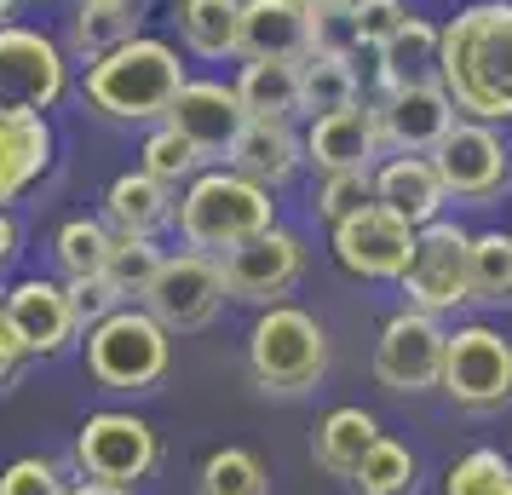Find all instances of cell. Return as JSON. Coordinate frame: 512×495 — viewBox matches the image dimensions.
Wrapping results in <instances>:
<instances>
[{
    "mask_svg": "<svg viewBox=\"0 0 512 495\" xmlns=\"http://www.w3.org/2000/svg\"><path fill=\"white\" fill-rule=\"evenodd\" d=\"M438 81L472 121H512V0H472L443 24Z\"/></svg>",
    "mask_w": 512,
    "mask_h": 495,
    "instance_id": "obj_1",
    "label": "cell"
},
{
    "mask_svg": "<svg viewBox=\"0 0 512 495\" xmlns=\"http://www.w3.org/2000/svg\"><path fill=\"white\" fill-rule=\"evenodd\" d=\"M173 225L185 236V248L225 260L231 248H242V242H254L277 225V202H271V190L242 179L236 167H219V173H196L185 185Z\"/></svg>",
    "mask_w": 512,
    "mask_h": 495,
    "instance_id": "obj_2",
    "label": "cell"
},
{
    "mask_svg": "<svg viewBox=\"0 0 512 495\" xmlns=\"http://www.w3.org/2000/svg\"><path fill=\"white\" fill-rule=\"evenodd\" d=\"M87 104L110 121H167L173 98L185 93V64L167 41H127L121 52L98 58L87 70Z\"/></svg>",
    "mask_w": 512,
    "mask_h": 495,
    "instance_id": "obj_3",
    "label": "cell"
},
{
    "mask_svg": "<svg viewBox=\"0 0 512 495\" xmlns=\"http://www.w3.org/2000/svg\"><path fill=\"white\" fill-rule=\"evenodd\" d=\"M248 375L271 398H305L328 375V334L300 306H265L248 334Z\"/></svg>",
    "mask_w": 512,
    "mask_h": 495,
    "instance_id": "obj_4",
    "label": "cell"
},
{
    "mask_svg": "<svg viewBox=\"0 0 512 495\" xmlns=\"http://www.w3.org/2000/svg\"><path fill=\"white\" fill-rule=\"evenodd\" d=\"M173 369V334L144 306H121L87 329V375L98 392H156Z\"/></svg>",
    "mask_w": 512,
    "mask_h": 495,
    "instance_id": "obj_5",
    "label": "cell"
},
{
    "mask_svg": "<svg viewBox=\"0 0 512 495\" xmlns=\"http://www.w3.org/2000/svg\"><path fill=\"white\" fill-rule=\"evenodd\" d=\"M75 467H81V478H93V484L139 490L144 478L162 467V438L133 409H98L75 432Z\"/></svg>",
    "mask_w": 512,
    "mask_h": 495,
    "instance_id": "obj_6",
    "label": "cell"
},
{
    "mask_svg": "<svg viewBox=\"0 0 512 495\" xmlns=\"http://www.w3.org/2000/svg\"><path fill=\"white\" fill-rule=\"evenodd\" d=\"M70 87L64 47L24 24H0V116H47Z\"/></svg>",
    "mask_w": 512,
    "mask_h": 495,
    "instance_id": "obj_7",
    "label": "cell"
},
{
    "mask_svg": "<svg viewBox=\"0 0 512 495\" xmlns=\"http://www.w3.org/2000/svg\"><path fill=\"white\" fill-rule=\"evenodd\" d=\"M438 386L455 398V409H472V415H489V409L512 403V340L489 323L455 329Z\"/></svg>",
    "mask_w": 512,
    "mask_h": 495,
    "instance_id": "obj_8",
    "label": "cell"
},
{
    "mask_svg": "<svg viewBox=\"0 0 512 495\" xmlns=\"http://www.w3.org/2000/svg\"><path fill=\"white\" fill-rule=\"evenodd\" d=\"M403 294H409V306L432 311H455L472 300V236L461 225H449V219H432V225H420L415 236V260L409 271L397 277Z\"/></svg>",
    "mask_w": 512,
    "mask_h": 495,
    "instance_id": "obj_9",
    "label": "cell"
},
{
    "mask_svg": "<svg viewBox=\"0 0 512 495\" xmlns=\"http://www.w3.org/2000/svg\"><path fill=\"white\" fill-rule=\"evenodd\" d=\"M225 300H231V294H225V265L213 260V254L185 248V254H167L162 260L156 283L144 294V311H150L167 334H196L219 317Z\"/></svg>",
    "mask_w": 512,
    "mask_h": 495,
    "instance_id": "obj_10",
    "label": "cell"
},
{
    "mask_svg": "<svg viewBox=\"0 0 512 495\" xmlns=\"http://www.w3.org/2000/svg\"><path fill=\"white\" fill-rule=\"evenodd\" d=\"M443 357H449V329L432 311L403 306L397 317H386L374 340V380L386 392H426L443 380Z\"/></svg>",
    "mask_w": 512,
    "mask_h": 495,
    "instance_id": "obj_11",
    "label": "cell"
},
{
    "mask_svg": "<svg viewBox=\"0 0 512 495\" xmlns=\"http://www.w3.org/2000/svg\"><path fill=\"white\" fill-rule=\"evenodd\" d=\"M432 167H438L443 190L455 202H495L512 179V150L501 144V133L489 121H455L449 139L432 150Z\"/></svg>",
    "mask_w": 512,
    "mask_h": 495,
    "instance_id": "obj_12",
    "label": "cell"
},
{
    "mask_svg": "<svg viewBox=\"0 0 512 495\" xmlns=\"http://www.w3.org/2000/svg\"><path fill=\"white\" fill-rule=\"evenodd\" d=\"M225 294L242 300V306H288L294 283L305 277V242L294 231L271 225L265 236L242 242L225 254Z\"/></svg>",
    "mask_w": 512,
    "mask_h": 495,
    "instance_id": "obj_13",
    "label": "cell"
},
{
    "mask_svg": "<svg viewBox=\"0 0 512 495\" xmlns=\"http://www.w3.org/2000/svg\"><path fill=\"white\" fill-rule=\"evenodd\" d=\"M415 236L420 231L409 219H397L392 208L374 202V208L351 213L346 225H334V260L363 283H397L415 260Z\"/></svg>",
    "mask_w": 512,
    "mask_h": 495,
    "instance_id": "obj_14",
    "label": "cell"
},
{
    "mask_svg": "<svg viewBox=\"0 0 512 495\" xmlns=\"http://www.w3.org/2000/svg\"><path fill=\"white\" fill-rule=\"evenodd\" d=\"M380 116V139L397 156H432L449 127H455V98L443 93V81H420V87H380L374 98Z\"/></svg>",
    "mask_w": 512,
    "mask_h": 495,
    "instance_id": "obj_15",
    "label": "cell"
},
{
    "mask_svg": "<svg viewBox=\"0 0 512 495\" xmlns=\"http://www.w3.org/2000/svg\"><path fill=\"white\" fill-rule=\"evenodd\" d=\"M167 127H179L213 162V156H231L236 133L248 127V110H242L236 87H225V81H185V93L167 110Z\"/></svg>",
    "mask_w": 512,
    "mask_h": 495,
    "instance_id": "obj_16",
    "label": "cell"
},
{
    "mask_svg": "<svg viewBox=\"0 0 512 495\" xmlns=\"http://www.w3.org/2000/svg\"><path fill=\"white\" fill-rule=\"evenodd\" d=\"M242 58H282V64H305L317 52V18L300 0H242V35H236Z\"/></svg>",
    "mask_w": 512,
    "mask_h": 495,
    "instance_id": "obj_17",
    "label": "cell"
},
{
    "mask_svg": "<svg viewBox=\"0 0 512 495\" xmlns=\"http://www.w3.org/2000/svg\"><path fill=\"white\" fill-rule=\"evenodd\" d=\"M6 317H12V329L24 334V346L35 357H58L75 334H81L75 306H70V288L47 283V277H24V283L6 288Z\"/></svg>",
    "mask_w": 512,
    "mask_h": 495,
    "instance_id": "obj_18",
    "label": "cell"
},
{
    "mask_svg": "<svg viewBox=\"0 0 512 495\" xmlns=\"http://www.w3.org/2000/svg\"><path fill=\"white\" fill-rule=\"evenodd\" d=\"M386 150L380 139V116L374 104H351L334 116H317L305 133V162L323 167V173H351V167H374V156Z\"/></svg>",
    "mask_w": 512,
    "mask_h": 495,
    "instance_id": "obj_19",
    "label": "cell"
},
{
    "mask_svg": "<svg viewBox=\"0 0 512 495\" xmlns=\"http://www.w3.org/2000/svg\"><path fill=\"white\" fill-rule=\"evenodd\" d=\"M300 162H305V139L277 116H248V127L236 133L231 156H225V167H236L242 179H254L265 190L288 185L300 173Z\"/></svg>",
    "mask_w": 512,
    "mask_h": 495,
    "instance_id": "obj_20",
    "label": "cell"
},
{
    "mask_svg": "<svg viewBox=\"0 0 512 495\" xmlns=\"http://www.w3.org/2000/svg\"><path fill=\"white\" fill-rule=\"evenodd\" d=\"M374 202L392 208L397 219H409L420 231V225H432L443 213L449 190H443L432 156H392L386 167H374Z\"/></svg>",
    "mask_w": 512,
    "mask_h": 495,
    "instance_id": "obj_21",
    "label": "cell"
},
{
    "mask_svg": "<svg viewBox=\"0 0 512 495\" xmlns=\"http://www.w3.org/2000/svg\"><path fill=\"white\" fill-rule=\"evenodd\" d=\"M179 219V202H173V185L150 179V173H121L116 185L104 190V225L116 236H156L162 225Z\"/></svg>",
    "mask_w": 512,
    "mask_h": 495,
    "instance_id": "obj_22",
    "label": "cell"
},
{
    "mask_svg": "<svg viewBox=\"0 0 512 495\" xmlns=\"http://www.w3.org/2000/svg\"><path fill=\"white\" fill-rule=\"evenodd\" d=\"M47 167H52L47 116H0V208L18 202Z\"/></svg>",
    "mask_w": 512,
    "mask_h": 495,
    "instance_id": "obj_23",
    "label": "cell"
},
{
    "mask_svg": "<svg viewBox=\"0 0 512 495\" xmlns=\"http://www.w3.org/2000/svg\"><path fill=\"white\" fill-rule=\"evenodd\" d=\"M144 35V18L133 0H81V12L70 18V52L93 70L98 58L121 52L127 41Z\"/></svg>",
    "mask_w": 512,
    "mask_h": 495,
    "instance_id": "obj_24",
    "label": "cell"
},
{
    "mask_svg": "<svg viewBox=\"0 0 512 495\" xmlns=\"http://www.w3.org/2000/svg\"><path fill=\"white\" fill-rule=\"evenodd\" d=\"M374 444H380V426H374L369 409H334V415H323V426H317L311 455H317V467H323L328 478H351Z\"/></svg>",
    "mask_w": 512,
    "mask_h": 495,
    "instance_id": "obj_25",
    "label": "cell"
},
{
    "mask_svg": "<svg viewBox=\"0 0 512 495\" xmlns=\"http://www.w3.org/2000/svg\"><path fill=\"white\" fill-rule=\"evenodd\" d=\"M438 58H443V29H432L426 18H409V24L380 47V87L438 81Z\"/></svg>",
    "mask_w": 512,
    "mask_h": 495,
    "instance_id": "obj_26",
    "label": "cell"
},
{
    "mask_svg": "<svg viewBox=\"0 0 512 495\" xmlns=\"http://www.w3.org/2000/svg\"><path fill=\"white\" fill-rule=\"evenodd\" d=\"M236 98L248 116H277L288 121L300 110V64H282V58H248L236 75Z\"/></svg>",
    "mask_w": 512,
    "mask_h": 495,
    "instance_id": "obj_27",
    "label": "cell"
},
{
    "mask_svg": "<svg viewBox=\"0 0 512 495\" xmlns=\"http://www.w3.org/2000/svg\"><path fill=\"white\" fill-rule=\"evenodd\" d=\"M179 35L196 58H231L236 35H242V0H185Z\"/></svg>",
    "mask_w": 512,
    "mask_h": 495,
    "instance_id": "obj_28",
    "label": "cell"
},
{
    "mask_svg": "<svg viewBox=\"0 0 512 495\" xmlns=\"http://www.w3.org/2000/svg\"><path fill=\"white\" fill-rule=\"evenodd\" d=\"M351 104H357V70H351V58L311 52L300 64V110L317 121V116H334V110H351Z\"/></svg>",
    "mask_w": 512,
    "mask_h": 495,
    "instance_id": "obj_29",
    "label": "cell"
},
{
    "mask_svg": "<svg viewBox=\"0 0 512 495\" xmlns=\"http://www.w3.org/2000/svg\"><path fill=\"white\" fill-rule=\"evenodd\" d=\"M162 248H156V236H116V248H110V260H104V283L116 288L127 306H144V294L156 283V271H162Z\"/></svg>",
    "mask_w": 512,
    "mask_h": 495,
    "instance_id": "obj_30",
    "label": "cell"
},
{
    "mask_svg": "<svg viewBox=\"0 0 512 495\" xmlns=\"http://www.w3.org/2000/svg\"><path fill=\"white\" fill-rule=\"evenodd\" d=\"M415 478H420L415 449L397 444V438H380L363 455V467L351 472V490L357 495H415Z\"/></svg>",
    "mask_w": 512,
    "mask_h": 495,
    "instance_id": "obj_31",
    "label": "cell"
},
{
    "mask_svg": "<svg viewBox=\"0 0 512 495\" xmlns=\"http://www.w3.org/2000/svg\"><path fill=\"white\" fill-rule=\"evenodd\" d=\"M110 248H116V231H110L104 219H70L64 231L52 236V254H58L64 283H70V277H98L104 260H110Z\"/></svg>",
    "mask_w": 512,
    "mask_h": 495,
    "instance_id": "obj_32",
    "label": "cell"
},
{
    "mask_svg": "<svg viewBox=\"0 0 512 495\" xmlns=\"http://www.w3.org/2000/svg\"><path fill=\"white\" fill-rule=\"evenodd\" d=\"M472 306H512V231L472 236Z\"/></svg>",
    "mask_w": 512,
    "mask_h": 495,
    "instance_id": "obj_33",
    "label": "cell"
},
{
    "mask_svg": "<svg viewBox=\"0 0 512 495\" xmlns=\"http://www.w3.org/2000/svg\"><path fill=\"white\" fill-rule=\"evenodd\" d=\"M196 495H271V478L254 449H213L196 472Z\"/></svg>",
    "mask_w": 512,
    "mask_h": 495,
    "instance_id": "obj_34",
    "label": "cell"
},
{
    "mask_svg": "<svg viewBox=\"0 0 512 495\" xmlns=\"http://www.w3.org/2000/svg\"><path fill=\"white\" fill-rule=\"evenodd\" d=\"M144 173H150V179H162V185H190V179H196V173H202V162H208V156H202V150H196V144L185 139V133H179V127H150V139H144Z\"/></svg>",
    "mask_w": 512,
    "mask_h": 495,
    "instance_id": "obj_35",
    "label": "cell"
},
{
    "mask_svg": "<svg viewBox=\"0 0 512 495\" xmlns=\"http://www.w3.org/2000/svg\"><path fill=\"white\" fill-rule=\"evenodd\" d=\"M443 495H512V461L501 449H472L449 467Z\"/></svg>",
    "mask_w": 512,
    "mask_h": 495,
    "instance_id": "obj_36",
    "label": "cell"
},
{
    "mask_svg": "<svg viewBox=\"0 0 512 495\" xmlns=\"http://www.w3.org/2000/svg\"><path fill=\"white\" fill-rule=\"evenodd\" d=\"M374 208V167H351V173H323L317 190V213L328 225H346L351 213Z\"/></svg>",
    "mask_w": 512,
    "mask_h": 495,
    "instance_id": "obj_37",
    "label": "cell"
},
{
    "mask_svg": "<svg viewBox=\"0 0 512 495\" xmlns=\"http://www.w3.org/2000/svg\"><path fill=\"white\" fill-rule=\"evenodd\" d=\"M346 12H351V35H357V47H374V52L415 18L403 0H346Z\"/></svg>",
    "mask_w": 512,
    "mask_h": 495,
    "instance_id": "obj_38",
    "label": "cell"
},
{
    "mask_svg": "<svg viewBox=\"0 0 512 495\" xmlns=\"http://www.w3.org/2000/svg\"><path fill=\"white\" fill-rule=\"evenodd\" d=\"M0 495H70L64 484V472L41 461V455H24V461H12V467L0 472Z\"/></svg>",
    "mask_w": 512,
    "mask_h": 495,
    "instance_id": "obj_39",
    "label": "cell"
},
{
    "mask_svg": "<svg viewBox=\"0 0 512 495\" xmlns=\"http://www.w3.org/2000/svg\"><path fill=\"white\" fill-rule=\"evenodd\" d=\"M64 288H70V306H75V323H81V334L93 329V323H104L110 311L127 306V300H121L116 288L104 283V271H98V277H70Z\"/></svg>",
    "mask_w": 512,
    "mask_h": 495,
    "instance_id": "obj_40",
    "label": "cell"
},
{
    "mask_svg": "<svg viewBox=\"0 0 512 495\" xmlns=\"http://www.w3.org/2000/svg\"><path fill=\"white\" fill-rule=\"evenodd\" d=\"M29 363H35V352L24 346V334L12 329V317H6V306H0V392H12V386L24 380Z\"/></svg>",
    "mask_w": 512,
    "mask_h": 495,
    "instance_id": "obj_41",
    "label": "cell"
},
{
    "mask_svg": "<svg viewBox=\"0 0 512 495\" xmlns=\"http://www.w3.org/2000/svg\"><path fill=\"white\" fill-rule=\"evenodd\" d=\"M12 254H18V219L0 208V271L12 265Z\"/></svg>",
    "mask_w": 512,
    "mask_h": 495,
    "instance_id": "obj_42",
    "label": "cell"
},
{
    "mask_svg": "<svg viewBox=\"0 0 512 495\" xmlns=\"http://www.w3.org/2000/svg\"><path fill=\"white\" fill-rule=\"evenodd\" d=\"M70 495H133V490H121V484H93V478H81V484H70Z\"/></svg>",
    "mask_w": 512,
    "mask_h": 495,
    "instance_id": "obj_43",
    "label": "cell"
},
{
    "mask_svg": "<svg viewBox=\"0 0 512 495\" xmlns=\"http://www.w3.org/2000/svg\"><path fill=\"white\" fill-rule=\"evenodd\" d=\"M305 12H311V18H317V12H334V6H346V0H300Z\"/></svg>",
    "mask_w": 512,
    "mask_h": 495,
    "instance_id": "obj_44",
    "label": "cell"
},
{
    "mask_svg": "<svg viewBox=\"0 0 512 495\" xmlns=\"http://www.w3.org/2000/svg\"><path fill=\"white\" fill-rule=\"evenodd\" d=\"M18 6H24V0H0V24H6V18H12Z\"/></svg>",
    "mask_w": 512,
    "mask_h": 495,
    "instance_id": "obj_45",
    "label": "cell"
},
{
    "mask_svg": "<svg viewBox=\"0 0 512 495\" xmlns=\"http://www.w3.org/2000/svg\"><path fill=\"white\" fill-rule=\"evenodd\" d=\"M0 306H6V288H0Z\"/></svg>",
    "mask_w": 512,
    "mask_h": 495,
    "instance_id": "obj_46",
    "label": "cell"
}]
</instances>
